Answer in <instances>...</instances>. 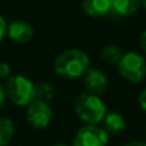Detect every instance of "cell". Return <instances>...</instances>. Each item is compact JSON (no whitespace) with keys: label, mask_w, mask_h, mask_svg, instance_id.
Instances as JSON below:
<instances>
[{"label":"cell","mask_w":146,"mask_h":146,"mask_svg":"<svg viewBox=\"0 0 146 146\" xmlns=\"http://www.w3.org/2000/svg\"><path fill=\"white\" fill-rule=\"evenodd\" d=\"M108 133L101 127L86 124L78 129L73 139V146H106Z\"/></svg>","instance_id":"obj_6"},{"label":"cell","mask_w":146,"mask_h":146,"mask_svg":"<svg viewBox=\"0 0 146 146\" xmlns=\"http://www.w3.org/2000/svg\"><path fill=\"white\" fill-rule=\"evenodd\" d=\"M113 0H82V10L92 18H100L111 12Z\"/></svg>","instance_id":"obj_9"},{"label":"cell","mask_w":146,"mask_h":146,"mask_svg":"<svg viewBox=\"0 0 146 146\" xmlns=\"http://www.w3.org/2000/svg\"><path fill=\"white\" fill-rule=\"evenodd\" d=\"M7 28H8L7 21H5L4 17L0 14V42H1V41L5 38V36H7Z\"/></svg>","instance_id":"obj_16"},{"label":"cell","mask_w":146,"mask_h":146,"mask_svg":"<svg viewBox=\"0 0 146 146\" xmlns=\"http://www.w3.org/2000/svg\"><path fill=\"white\" fill-rule=\"evenodd\" d=\"M26 118L33 128L45 129L51 122L53 111H51V108L49 106L48 103L35 99L30 105H27Z\"/></svg>","instance_id":"obj_5"},{"label":"cell","mask_w":146,"mask_h":146,"mask_svg":"<svg viewBox=\"0 0 146 146\" xmlns=\"http://www.w3.org/2000/svg\"><path fill=\"white\" fill-rule=\"evenodd\" d=\"M141 7V0H113L111 12L121 17H129L135 14Z\"/></svg>","instance_id":"obj_11"},{"label":"cell","mask_w":146,"mask_h":146,"mask_svg":"<svg viewBox=\"0 0 146 146\" xmlns=\"http://www.w3.org/2000/svg\"><path fill=\"white\" fill-rule=\"evenodd\" d=\"M12 74V67L7 62H0V80H8Z\"/></svg>","instance_id":"obj_15"},{"label":"cell","mask_w":146,"mask_h":146,"mask_svg":"<svg viewBox=\"0 0 146 146\" xmlns=\"http://www.w3.org/2000/svg\"><path fill=\"white\" fill-rule=\"evenodd\" d=\"M14 135V124L7 117H0V146H8Z\"/></svg>","instance_id":"obj_13"},{"label":"cell","mask_w":146,"mask_h":146,"mask_svg":"<svg viewBox=\"0 0 146 146\" xmlns=\"http://www.w3.org/2000/svg\"><path fill=\"white\" fill-rule=\"evenodd\" d=\"M74 110L78 118L86 124L96 126L98 123L103 122L106 114V105L100 99V96L83 92L76 99Z\"/></svg>","instance_id":"obj_2"},{"label":"cell","mask_w":146,"mask_h":146,"mask_svg":"<svg viewBox=\"0 0 146 146\" xmlns=\"http://www.w3.org/2000/svg\"><path fill=\"white\" fill-rule=\"evenodd\" d=\"M141 7H144V9L146 10V0H141Z\"/></svg>","instance_id":"obj_21"},{"label":"cell","mask_w":146,"mask_h":146,"mask_svg":"<svg viewBox=\"0 0 146 146\" xmlns=\"http://www.w3.org/2000/svg\"><path fill=\"white\" fill-rule=\"evenodd\" d=\"M123 56V51L118 45H106L101 50V59L108 66H117Z\"/></svg>","instance_id":"obj_12"},{"label":"cell","mask_w":146,"mask_h":146,"mask_svg":"<svg viewBox=\"0 0 146 146\" xmlns=\"http://www.w3.org/2000/svg\"><path fill=\"white\" fill-rule=\"evenodd\" d=\"M90 69V58L77 48L62 51L54 60V72L64 80H78Z\"/></svg>","instance_id":"obj_1"},{"label":"cell","mask_w":146,"mask_h":146,"mask_svg":"<svg viewBox=\"0 0 146 146\" xmlns=\"http://www.w3.org/2000/svg\"><path fill=\"white\" fill-rule=\"evenodd\" d=\"M83 85H85L86 92L92 95L100 96L108 91V77L101 69L90 68L88 72L83 76Z\"/></svg>","instance_id":"obj_7"},{"label":"cell","mask_w":146,"mask_h":146,"mask_svg":"<svg viewBox=\"0 0 146 146\" xmlns=\"http://www.w3.org/2000/svg\"><path fill=\"white\" fill-rule=\"evenodd\" d=\"M139 104H140V106H141L142 110L146 113V87L141 91V94H140V96H139Z\"/></svg>","instance_id":"obj_17"},{"label":"cell","mask_w":146,"mask_h":146,"mask_svg":"<svg viewBox=\"0 0 146 146\" xmlns=\"http://www.w3.org/2000/svg\"><path fill=\"white\" fill-rule=\"evenodd\" d=\"M126 146H146V142L145 141H131Z\"/></svg>","instance_id":"obj_20"},{"label":"cell","mask_w":146,"mask_h":146,"mask_svg":"<svg viewBox=\"0 0 146 146\" xmlns=\"http://www.w3.org/2000/svg\"><path fill=\"white\" fill-rule=\"evenodd\" d=\"M118 71L119 74L132 83H140L146 77V59L144 55L135 51L123 54L119 60Z\"/></svg>","instance_id":"obj_4"},{"label":"cell","mask_w":146,"mask_h":146,"mask_svg":"<svg viewBox=\"0 0 146 146\" xmlns=\"http://www.w3.org/2000/svg\"><path fill=\"white\" fill-rule=\"evenodd\" d=\"M5 95L14 105L27 106L36 99L35 83L22 74L10 76L4 85Z\"/></svg>","instance_id":"obj_3"},{"label":"cell","mask_w":146,"mask_h":146,"mask_svg":"<svg viewBox=\"0 0 146 146\" xmlns=\"http://www.w3.org/2000/svg\"><path fill=\"white\" fill-rule=\"evenodd\" d=\"M140 49L142 50L144 55H146V30L140 36Z\"/></svg>","instance_id":"obj_18"},{"label":"cell","mask_w":146,"mask_h":146,"mask_svg":"<svg viewBox=\"0 0 146 146\" xmlns=\"http://www.w3.org/2000/svg\"><path fill=\"white\" fill-rule=\"evenodd\" d=\"M103 126V129L106 133L121 135L126 129L127 123L122 114L117 113V111H110V113H106L105 117H104Z\"/></svg>","instance_id":"obj_10"},{"label":"cell","mask_w":146,"mask_h":146,"mask_svg":"<svg viewBox=\"0 0 146 146\" xmlns=\"http://www.w3.org/2000/svg\"><path fill=\"white\" fill-rule=\"evenodd\" d=\"M35 92L37 100L49 103L55 96V87L49 82H40L37 85H35Z\"/></svg>","instance_id":"obj_14"},{"label":"cell","mask_w":146,"mask_h":146,"mask_svg":"<svg viewBox=\"0 0 146 146\" xmlns=\"http://www.w3.org/2000/svg\"><path fill=\"white\" fill-rule=\"evenodd\" d=\"M5 101H7V95H5L4 86L0 85V109H3V106L5 105Z\"/></svg>","instance_id":"obj_19"},{"label":"cell","mask_w":146,"mask_h":146,"mask_svg":"<svg viewBox=\"0 0 146 146\" xmlns=\"http://www.w3.org/2000/svg\"><path fill=\"white\" fill-rule=\"evenodd\" d=\"M33 30L32 25L28 23L25 19H14L8 25L7 28V36L9 40H12L15 44H27L33 37Z\"/></svg>","instance_id":"obj_8"},{"label":"cell","mask_w":146,"mask_h":146,"mask_svg":"<svg viewBox=\"0 0 146 146\" xmlns=\"http://www.w3.org/2000/svg\"><path fill=\"white\" fill-rule=\"evenodd\" d=\"M53 146H68V145H66V144H55V145H53Z\"/></svg>","instance_id":"obj_22"}]
</instances>
